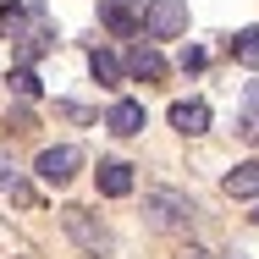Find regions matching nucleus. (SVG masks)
<instances>
[{
    "instance_id": "f03ea898",
    "label": "nucleus",
    "mask_w": 259,
    "mask_h": 259,
    "mask_svg": "<svg viewBox=\"0 0 259 259\" xmlns=\"http://www.w3.org/2000/svg\"><path fill=\"white\" fill-rule=\"evenodd\" d=\"M138 28H144L149 39H182V33H188V0H149Z\"/></svg>"
},
{
    "instance_id": "423d86ee",
    "label": "nucleus",
    "mask_w": 259,
    "mask_h": 259,
    "mask_svg": "<svg viewBox=\"0 0 259 259\" xmlns=\"http://www.w3.org/2000/svg\"><path fill=\"white\" fill-rule=\"evenodd\" d=\"M144 121H149V116H144V105H138V100H116V105H110V116H105V127H110L116 138H138Z\"/></svg>"
},
{
    "instance_id": "9b49d317",
    "label": "nucleus",
    "mask_w": 259,
    "mask_h": 259,
    "mask_svg": "<svg viewBox=\"0 0 259 259\" xmlns=\"http://www.w3.org/2000/svg\"><path fill=\"white\" fill-rule=\"evenodd\" d=\"M100 22L110 28V33H144V28H138V17H133L121 0H105V6H100Z\"/></svg>"
},
{
    "instance_id": "aec40b11",
    "label": "nucleus",
    "mask_w": 259,
    "mask_h": 259,
    "mask_svg": "<svg viewBox=\"0 0 259 259\" xmlns=\"http://www.w3.org/2000/svg\"><path fill=\"white\" fill-rule=\"evenodd\" d=\"M121 6H127V0H121Z\"/></svg>"
},
{
    "instance_id": "0eeeda50",
    "label": "nucleus",
    "mask_w": 259,
    "mask_h": 259,
    "mask_svg": "<svg viewBox=\"0 0 259 259\" xmlns=\"http://www.w3.org/2000/svg\"><path fill=\"white\" fill-rule=\"evenodd\" d=\"M94 177H100L105 199H127V193H133V165H127V160H100Z\"/></svg>"
},
{
    "instance_id": "f3484780",
    "label": "nucleus",
    "mask_w": 259,
    "mask_h": 259,
    "mask_svg": "<svg viewBox=\"0 0 259 259\" xmlns=\"http://www.w3.org/2000/svg\"><path fill=\"white\" fill-rule=\"evenodd\" d=\"M6 193H11V199H17V204H39V193H33V188H28V182H22V177H17V182H11V188H6Z\"/></svg>"
},
{
    "instance_id": "dca6fc26",
    "label": "nucleus",
    "mask_w": 259,
    "mask_h": 259,
    "mask_svg": "<svg viewBox=\"0 0 259 259\" xmlns=\"http://www.w3.org/2000/svg\"><path fill=\"white\" fill-rule=\"evenodd\" d=\"M243 133L248 138L259 133V83H248V121H243Z\"/></svg>"
},
{
    "instance_id": "4468645a",
    "label": "nucleus",
    "mask_w": 259,
    "mask_h": 259,
    "mask_svg": "<svg viewBox=\"0 0 259 259\" xmlns=\"http://www.w3.org/2000/svg\"><path fill=\"white\" fill-rule=\"evenodd\" d=\"M11 89H17L22 100H33V94H39V72H28V66H17V72H11Z\"/></svg>"
},
{
    "instance_id": "ddd939ff",
    "label": "nucleus",
    "mask_w": 259,
    "mask_h": 259,
    "mask_svg": "<svg viewBox=\"0 0 259 259\" xmlns=\"http://www.w3.org/2000/svg\"><path fill=\"white\" fill-rule=\"evenodd\" d=\"M0 33H6L11 45H22V39H28V11H22V6H0Z\"/></svg>"
},
{
    "instance_id": "6e6552de",
    "label": "nucleus",
    "mask_w": 259,
    "mask_h": 259,
    "mask_svg": "<svg viewBox=\"0 0 259 259\" xmlns=\"http://www.w3.org/2000/svg\"><path fill=\"white\" fill-rule=\"evenodd\" d=\"M121 66H127V72H133L138 83H160V77H165V55H160L155 45H138V50L127 55Z\"/></svg>"
},
{
    "instance_id": "39448f33",
    "label": "nucleus",
    "mask_w": 259,
    "mask_h": 259,
    "mask_svg": "<svg viewBox=\"0 0 259 259\" xmlns=\"http://www.w3.org/2000/svg\"><path fill=\"white\" fill-rule=\"evenodd\" d=\"M171 127H177L182 138L209 133V105H204V100H177V105H171Z\"/></svg>"
},
{
    "instance_id": "a211bd4d",
    "label": "nucleus",
    "mask_w": 259,
    "mask_h": 259,
    "mask_svg": "<svg viewBox=\"0 0 259 259\" xmlns=\"http://www.w3.org/2000/svg\"><path fill=\"white\" fill-rule=\"evenodd\" d=\"M11 127H17V133H28V127H33V110H22V105H17V110H11Z\"/></svg>"
},
{
    "instance_id": "f257e3e1",
    "label": "nucleus",
    "mask_w": 259,
    "mask_h": 259,
    "mask_svg": "<svg viewBox=\"0 0 259 259\" xmlns=\"http://www.w3.org/2000/svg\"><path fill=\"white\" fill-rule=\"evenodd\" d=\"M144 215H149V226H155V232H188L199 209H193L188 193H177V188H155V193L144 199Z\"/></svg>"
},
{
    "instance_id": "1a4fd4ad",
    "label": "nucleus",
    "mask_w": 259,
    "mask_h": 259,
    "mask_svg": "<svg viewBox=\"0 0 259 259\" xmlns=\"http://www.w3.org/2000/svg\"><path fill=\"white\" fill-rule=\"evenodd\" d=\"M89 72H94L100 89H121V77H127V66H121L116 50H94V55H89Z\"/></svg>"
},
{
    "instance_id": "f8f14e48",
    "label": "nucleus",
    "mask_w": 259,
    "mask_h": 259,
    "mask_svg": "<svg viewBox=\"0 0 259 259\" xmlns=\"http://www.w3.org/2000/svg\"><path fill=\"white\" fill-rule=\"evenodd\" d=\"M232 55H237L248 72H259V22H254V28H243V33H232Z\"/></svg>"
},
{
    "instance_id": "20e7f679",
    "label": "nucleus",
    "mask_w": 259,
    "mask_h": 259,
    "mask_svg": "<svg viewBox=\"0 0 259 259\" xmlns=\"http://www.w3.org/2000/svg\"><path fill=\"white\" fill-rule=\"evenodd\" d=\"M61 226H66V232H72V237H77V243H83L94 259L110 254V232H105V226L89 215V209H77V204H72V209H61Z\"/></svg>"
},
{
    "instance_id": "7ed1b4c3",
    "label": "nucleus",
    "mask_w": 259,
    "mask_h": 259,
    "mask_svg": "<svg viewBox=\"0 0 259 259\" xmlns=\"http://www.w3.org/2000/svg\"><path fill=\"white\" fill-rule=\"evenodd\" d=\"M77 165H83V149H77V144H55V149H45V155L33 160L39 182H50V188H66V182L77 177Z\"/></svg>"
},
{
    "instance_id": "9d476101",
    "label": "nucleus",
    "mask_w": 259,
    "mask_h": 259,
    "mask_svg": "<svg viewBox=\"0 0 259 259\" xmlns=\"http://www.w3.org/2000/svg\"><path fill=\"white\" fill-rule=\"evenodd\" d=\"M226 193L232 199H259V160H243L226 171Z\"/></svg>"
},
{
    "instance_id": "6ab92c4d",
    "label": "nucleus",
    "mask_w": 259,
    "mask_h": 259,
    "mask_svg": "<svg viewBox=\"0 0 259 259\" xmlns=\"http://www.w3.org/2000/svg\"><path fill=\"white\" fill-rule=\"evenodd\" d=\"M188 259H204V254H188Z\"/></svg>"
},
{
    "instance_id": "2eb2a0df",
    "label": "nucleus",
    "mask_w": 259,
    "mask_h": 259,
    "mask_svg": "<svg viewBox=\"0 0 259 259\" xmlns=\"http://www.w3.org/2000/svg\"><path fill=\"white\" fill-rule=\"evenodd\" d=\"M55 116H66V121H94V110L77 100H55Z\"/></svg>"
}]
</instances>
